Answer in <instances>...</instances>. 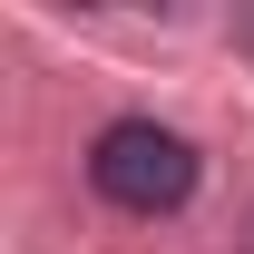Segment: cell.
Here are the masks:
<instances>
[{"mask_svg": "<svg viewBox=\"0 0 254 254\" xmlns=\"http://www.w3.org/2000/svg\"><path fill=\"white\" fill-rule=\"evenodd\" d=\"M88 186L118 215H176L195 195V147L176 127H157V118H118V127H98V147H88Z\"/></svg>", "mask_w": 254, "mask_h": 254, "instance_id": "obj_1", "label": "cell"}, {"mask_svg": "<svg viewBox=\"0 0 254 254\" xmlns=\"http://www.w3.org/2000/svg\"><path fill=\"white\" fill-rule=\"evenodd\" d=\"M245 245H254V215H245Z\"/></svg>", "mask_w": 254, "mask_h": 254, "instance_id": "obj_2", "label": "cell"}]
</instances>
